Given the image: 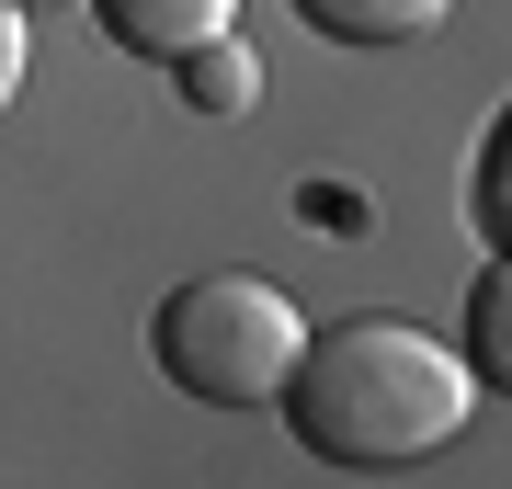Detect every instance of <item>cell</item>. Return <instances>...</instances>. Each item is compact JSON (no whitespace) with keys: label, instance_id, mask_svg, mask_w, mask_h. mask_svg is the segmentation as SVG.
<instances>
[{"label":"cell","instance_id":"6","mask_svg":"<svg viewBox=\"0 0 512 489\" xmlns=\"http://www.w3.org/2000/svg\"><path fill=\"white\" fill-rule=\"evenodd\" d=\"M501 308H512V285L478 273V296H467V376H501Z\"/></svg>","mask_w":512,"mask_h":489},{"label":"cell","instance_id":"5","mask_svg":"<svg viewBox=\"0 0 512 489\" xmlns=\"http://www.w3.org/2000/svg\"><path fill=\"white\" fill-rule=\"evenodd\" d=\"M296 12L319 35H342V46H410V35L444 23V0H296Z\"/></svg>","mask_w":512,"mask_h":489},{"label":"cell","instance_id":"8","mask_svg":"<svg viewBox=\"0 0 512 489\" xmlns=\"http://www.w3.org/2000/svg\"><path fill=\"white\" fill-rule=\"evenodd\" d=\"M12 12H35V0H12Z\"/></svg>","mask_w":512,"mask_h":489},{"label":"cell","instance_id":"7","mask_svg":"<svg viewBox=\"0 0 512 489\" xmlns=\"http://www.w3.org/2000/svg\"><path fill=\"white\" fill-rule=\"evenodd\" d=\"M23 57H35V35H23V12L0 0V114L23 103Z\"/></svg>","mask_w":512,"mask_h":489},{"label":"cell","instance_id":"2","mask_svg":"<svg viewBox=\"0 0 512 489\" xmlns=\"http://www.w3.org/2000/svg\"><path fill=\"white\" fill-rule=\"evenodd\" d=\"M296 342H308V319H296L285 285H262V273H194V285L160 296V319H148V353H160V376L183 387L205 410H251L285 387Z\"/></svg>","mask_w":512,"mask_h":489},{"label":"cell","instance_id":"3","mask_svg":"<svg viewBox=\"0 0 512 489\" xmlns=\"http://www.w3.org/2000/svg\"><path fill=\"white\" fill-rule=\"evenodd\" d=\"M103 12V35L126 46V57H194L205 35H239V0H92Z\"/></svg>","mask_w":512,"mask_h":489},{"label":"cell","instance_id":"1","mask_svg":"<svg viewBox=\"0 0 512 489\" xmlns=\"http://www.w3.org/2000/svg\"><path fill=\"white\" fill-rule=\"evenodd\" d=\"M274 399H285L296 444H308L319 467L387 478V467H421V455H444L467 433L478 376L433 342V330H410V319H330V330L296 342Z\"/></svg>","mask_w":512,"mask_h":489},{"label":"cell","instance_id":"4","mask_svg":"<svg viewBox=\"0 0 512 489\" xmlns=\"http://www.w3.org/2000/svg\"><path fill=\"white\" fill-rule=\"evenodd\" d=\"M171 69H183V103L194 114H251L262 103V57L239 46V35H205L194 57H171Z\"/></svg>","mask_w":512,"mask_h":489}]
</instances>
